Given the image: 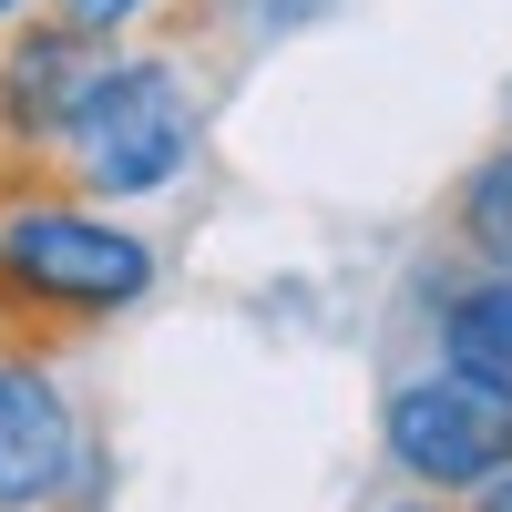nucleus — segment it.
<instances>
[{"instance_id":"8","label":"nucleus","mask_w":512,"mask_h":512,"mask_svg":"<svg viewBox=\"0 0 512 512\" xmlns=\"http://www.w3.org/2000/svg\"><path fill=\"white\" fill-rule=\"evenodd\" d=\"M226 11H236L246 41H297V31H318L338 0H226Z\"/></svg>"},{"instance_id":"3","label":"nucleus","mask_w":512,"mask_h":512,"mask_svg":"<svg viewBox=\"0 0 512 512\" xmlns=\"http://www.w3.org/2000/svg\"><path fill=\"white\" fill-rule=\"evenodd\" d=\"M379 451H390V472L410 492H431V502H461V492H482L492 472H512V400L482 390L472 369H410L390 379V400H379Z\"/></svg>"},{"instance_id":"9","label":"nucleus","mask_w":512,"mask_h":512,"mask_svg":"<svg viewBox=\"0 0 512 512\" xmlns=\"http://www.w3.org/2000/svg\"><path fill=\"white\" fill-rule=\"evenodd\" d=\"M52 11H62L72 31H93V41H123V31H144L164 0H52Z\"/></svg>"},{"instance_id":"10","label":"nucleus","mask_w":512,"mask_h":512,"mask_svg":"<svg viewBox=\"0 0 512 512\" xmlns=\"http://www.w3.org/2000/svg\"><path fill=\"white\" fill-rule=\"evenodd\" d=\"M461 512H512V472H492L482 492H461Z\"/></svg>"},{"instance_id":"11","label":"nucleus","mask_w":512,"mask_h":512,"mask_svg":"<svg viewBox=\"0 0 512 512\" xmlns=\"http://www.w3.org/2000/svg\"><path fill=\"white\" fill-rule=\"evenodd\" d=\"M379 512H461V502H379Z\"/></svg>"},{"instance_id":"7","label":"nucleus","mask_w":512,"mask_h":512,"mask_svg":"<svg viewBox=\"0 0 512 512\" xmlns=\"http://www.w3.org/2000/svg\"><path fill=\"white\" fill-rule=\"evenodd\" d=\"M451 236H461V256H472V267L512 277V144H492L472 175L451 185Z\"/></svg>"},{"instance_id":"12","label":"nucleus","mask_w":512,"mask_h":512,"mask_svg":"<svg viewBox=\"0 0 512 512\" xmlns=\"http://www.w3.org/2000/svg\"><path fill=\"white\" fill-rule=\"evenodd\" d=\"M21 11H31V0H0V31H11V21H21Z\"/></svg>"},{"instance_id":"1","label":"nucleus","mask_w":512,"mask_h":512,"mask_svg":"<svg viewBox=\"0 0 512 512\" xmlns=\"http://www.w3.org/2000/svg\"><path fill=\"white\" fill-rule=\"evenodd\" d=\"M195 144H205L195 62L175 41H113V62L93 72V93H82V113L62 123L52 154L82 205H144L195 175Z\"/></svg>"},{"instance_id":"2","label":"nucleus","mask_w":512,"mask_h":512,"mask_svg":"<svg viewBox=\"0 0 512 512\" xmlns=\"http://www.w3.org/2000/svg\"><path fill=\"white\" fill-rule=\"evenodd\" d=\"M0 297L31 318H123L154 297V246L82 195L0 205Z\"/></svg>"},{"instance_id":"5","label":"nucleus","mask_w":512,"mask_h":512,"mask_svg":"<svg viewBox=\"0 0 512 512\" xmlns=\"http://www.w3.org/2000/svg\"><path fill=\"white\" fill-rule=\"evenodd\" d=\"M103 62H113V41L72 31L62 11H21L0 31V144L11 154H52Z\"/></svg>"},{"instance_id":"6","label":"nucleus","mask_w":512,"mask_h":512,"mask_svg":"<svg viewBox=\"0 0 512 512\" xmlns=\"http://www.w3.org/2000/svg\"><path fill=\"white\" fill-rule=\"evenodd\" d=\"M431 338H441V359H451V369H472L482 390L512 400V277H492V267L451 277V287H441V308H431Z\"/></svg>"},{"instance_id":"4","label":"nucleus","mask_w":512,"mask_h":512,"mask_svg":"<svg viewBox=\"0 0 512 512\" xmlns=\"http://www.w3.org/2000/svg\"><path fill=\"white\" fill-rule=\"evenodd\" d=\"M93 431L52 359L0 349V512H93Z\"/></svg>"}]
</instances>
